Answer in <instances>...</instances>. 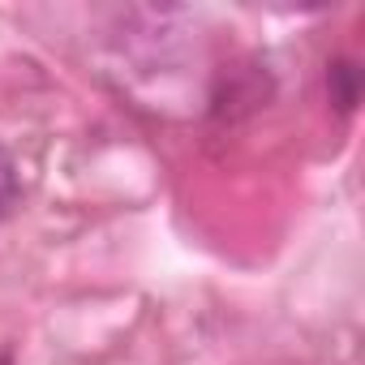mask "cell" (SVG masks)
I'll use <instances>...</instances> for the list:
<instances>
[{"mask_svg":"<svg viewBox=\"0 0 365 365\" xmlns=\"http://www.w3.org/2000/svg\"><path fill=\"white\" fill-rule=\"evenodd\" d=\"M327 86H331V99L339 103V112H352V108H356V86H361V73H356L348 61L331 65V73H327Z\"/></svg>","mask_w":365,"mask_h":365,"instance_id":"cell-1","label":"cell"},{"mask_svg":"<svg viewBox=\"0 0 365 365\" xmlns=\"http://www.w3.org/2000/svg\"><path fill=\"white\" fill-rule=\"evenodd\" d=\"M18 194H22V185H18V168H14L9 150H0V220H5V215L18 207Z\"/></svg>","mask_w":365,"mask_h":365,"instance_id":"cell-2","label":"cell"}]
</instances>
